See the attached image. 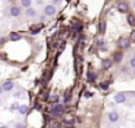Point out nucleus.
Here are the masks:
<instances>
[{
    "label": "nucleus",
    "mask_w": 135,
    "mask_h": 128,
    "mask_svg": "<svg viewBox=\"0 0 135 128\" xmlns=\"http://www.w3.org/2000/svg\"><path fill=\"white\" fill-rule=\"evenodd\" d=\"M31 4H32L31 0H21V1H20V5H21L23 7H26V8H30V7H31Z\"/></svg>",
    "instance_id": "2eb2a0df"
},
{
    "label": "nucleus",
    "mask_w": 135,
    "mask_h": 128,
    "mask_svg": "<svg viewBox=\"0 0 135 128\" xmlns=\"http://www.w3.org/2000/svg\"><path fill=\"white\" fill-rule=\"evenodd\" d=\"M134 57H135V53H134Z\"/></svg>",
    "instance_id": "e433bc0d"
},
{
    "label": "nucleus",
    "mask_w": 135,
    "mask_h": 128,
    "mask_svg": "<svg viewBox=\"0 0 135 128\" xmlns=\"http://www.w3.org/2000/svg\"><path fill=\"white\" fill-rule=\"evenodd\" d=\"M44 12H45L46 16H53V14H56L57 10H56V6H53L52 4H50V5H46L44 7Z\"/></svg>",
    "instance_id": "f03ea898"
},
{
    "label": "nucleus",
    "mask_w": 135,
    "mask_h": 128,
    "mask_svg": "<svg viewBox=\"0 0 135 128\" xmlns=\"http://www.w3.org/2000/svg\"><path fill=\"white\" fill-rule=\"evenodd\" d=\"M10 39H11L12 42H18V40L21 39V36H20L19 33H17V32H12V33L10 34Z\"/></svg>",
    "instance_id": "9d476101"
},
{
    "label": "nucleus",
    "mask_w": 135,
    "mask_h": 128,
    "mask_svg": "<svg viewBox=\"0 0 135 128\" xmlns=\"http://www.w3.org/2000/svg\"><path fill=\"white\" fill-rule=\"evenodd\" d=\"M72 30H75V31H81V30H82V25L76 23V24L72 25Z\"/></svg>",
    "instance_id": "dca6fc26"
},
{
    "label": "nucleus",
    "mask_w": 135,
    "mask_h": 128,
    "mask_svg": "<svg viewBox=\"0 0 135 128\" xmlns=\"http://www.w3.org/2000/svg\"><path fill=\"white\" fill-rule=\"evenodd\" d=\"M129 63H130V66L135 69V57H133V58L130 59V62H129Z\"/></svg>",
    "instance_id": "b1692460"
},
{
    "label": "nucleus",
    "mask_w": 135,
    "mask_h": 128,
    "mask_svg": "<svg viewBox=\"0 0 135 128\" xmlns=\"http://www.w3.org/2000/svg\"><path fill=\"white\" fill-rule=\"evenodd\" d=\"M132 39H134V40H135V31L132 32Z\"/></svg>",
    "instance_id": "c85d7f7f"
},
{
    "label": "nucleus",
    "mask_w": 135,
    "mask_h": 128,
    "mask_svg": "<svg viewBox=\"0 0 135 128\" xmlns=\"http://www.w3.org/2000/svg\"><path fill=\"white\" fill-rule=\"evenodd\" d=\"M111 65H113V63H111V61L110 59H103L102 61V68L103 69H109V68H111Z\"/></svg>",
    "instance_id": "9b49d317"
},
{
    "label": "nucleus",
    "mask_w": 135,
    "mask_h": 128,
    "mask_svg": "<svg viewBox=\"0 0 135 128\" xmlns=\"http://www.w3.org/2000/svg\"><path fill=\"white\" fill-rule=\"evenodd\" d=\"M0 128H8V126H0Z\"/></svg>",
    "instance_id": "f704fd0d"
},
{
    "label": "nucleus",
    "mask_w": 135,
    "mask_h": 128,
    "mask_svg": "<svg viewBox=\"0 0 135 128\" xmlns=\"http://www.w3.org/2000/svg\"><path fill=\"white\" fill-rule=\"evenodd\" d=\"M119 117H120V116H119V113L115 112V110H111V112L108 114V119H109L110 122H117Z\"/></svg>",
    "instance_id": "20e7f679"
},
{
    "label": "nucleus",
    "mask_w": 135,
    "mask_h": 128,
    "mask_svg": "<svg viewBox=\"0 0 135 128\" xmlns=\"http://www.w3.org/2000/svg\"><path fill=\"white\" fill-rule=\"evenodd\" d=\"M19 96H20V93H16L14 94V97H19Z\"/></svg>",
    "instance_id": "c756f323"
},
{
    "label": "nucleus",
    "mask_w": 135,
    "mask_h": 128,
    "mask_svg": "<svg viewBox=\"0 0 135 128\" xmlns=\"http://www.w3.org/2000/svg\"><path fill=\"white\" fill-rule=\"evenodd\" d=\"M40 27H42V26H39L38 29H36V30H33V31L31 32V33H32V34H37V33L39 32V30H40Z\"/></svg>",
    "instance_id": "bb28decb"
},
{
    "label": "nucleus",
    "mask_w": 135,
    "mask_h": 128,
    "mask_svg": "<svg viewBox=\"0 0 135 128\" xmlns=\"http://www.w3.org/2000/svg\"><path fill=\"white\" fill-rule=\"evenodd\" d=\"M134 7H135V1H134Z\"/></svg>",
    "instance_id": "c9c22d12"
},
{
    "label": "nucleus",
    "mask_w": 135,
    "mask_h": 128,
    "mask_svg": "<svg viewBox=\"0 0 135 128\" xmlns=\"http://www.w3.org/2000/svg\"><path fill=\"white\" fill-rule=\"evenodd\" d=\"M2 91H4V90H2V87H1V85H0V94H1V93H2Z\"/></svg>",
    "instance_id": "72a5a7b5"
},
{
    "label": "nucleus",
    "mask_w": 135,
    "mask_h": 128,
    "mask_svg": "<svg viewBox=\"0 0 135 128\" xmlns=\"http://www.w3.org/2000/svg\"><path fill=\"white\" fill-rule=\"evenodd\" d=\"M97 45H99L100 48H103V45H104V40H103V39H100V40H97Z\"/></svg>",
    "instance_id": "5701e85b"
},
{
    "label": "nucleus",
    "mask_w": 135,
    "mask_h": 128,
    "mask_svg": "<svg viewBox=\"0 0 135 128\" xmlns=\"http://www.w3.org/2000/svg\"><path fill=\"white\" fill-rule=\"evenodd\" d=\"M104 31H105V23L102 21V23H100V32L103 33Z\"/></svg>",
    "instance_id": "6ab92c4d"
},
{
    "label": "nucleus",
    "mask_w": 135,
    "mask_h": 128,
    "mask_svg": "<svg viewBox=\"0 0 135 128\" xmlns=\"http://www.w3.org/2000/svg\"><path fill=\"white\" fill-rule=\"evenodd\" d=\"M90 96H91L90 93H85V97H90Z\"/></svg>",
    "instance_id": "7c9ffc66"
},
{
    "label": "nucleus",
    "mask_w": 135,
    "mask_h": 128,
    "mask_svg": "<svg viewBox=\"0 0 135 128\" xmlns=\"http://www.w3.org/2000/svg\"><path fill=\"white\" fill-rule=\"evenodd\" d=\"M39 108H40V106H39V104H37V103H36V109H39Z\"/></svg>",
    "instance_id": "473e14b6"
},
{
    "label": "nucleus",
    "mask_w": 135,
    "mask_h": 128,
    "mask_svg": "<svg viewBox=\"0 0 135 128\" xmlns=\"http://www.w3.org/2000/svg\"><path fill=\"white\" fill-rule=\"evenodd\" d=\"M117 10L120 12H127L128 10V5L126 2H117Z\"/></svg>",
    "instance_id": "6e6552de"
},
{
    "label": "nucleus",
    "mask_w": 135,
    "mask_h": 128,
    "mask_svg": "<svg viewBox=\"0 0 135 128\" xmlns=\"http://www.w3.org/2000/svg\"><path fill=\"white\" fill-rule=\"evenodd\" d=\"M108 87H109L108 82H103V83H101V88H102V89H108Z\"/></svg>",
    "instance_id": "412c9836"
},
{
    "label": "nucleus",
    "mask_w": 135,
    "mask_h": 128,
    "mask_svg": "<svg viewBox=\"0 0 135 128\" xmlns=\"http://www.w3.org/2000/svg\"><path fill=\"white\" fill-rule=\"evenodd\" d=\"M40 20H45V16H42L40 17Z\"/></svg>",
    "instance_id": "2f4dec72"
},
{
    "label": "nucleus",
    "mask_w": 135,
    "mask_h": 128,
    "mask_svg": "<svg viewBox=\"0 0 135 128\" xmlns=\"http://www.w3.org/2000/svg\"><path fill=\"white\" fill-rule=\"evenodd\" d=\"M19 107H20V106H19V104H18V102L16 101V102H13V103H12V106H11V110H12V112H13V110H16V109L18 110V109H19Z\"/></svg>",
    "instance_id": "a211bd4d"
},
{
    "label": "nucleus",
    "mask_w": 135,
    "mask_h": 128,
    "mask_svg": "<svg viewBox=\"0 0 135 128\" xmlns=\"http://www.w3.org/2000/svg\"><path fill=\"white\" fill-rule=\"evenodd\" d=\"M52 127H53V128H62V127H61V125H59L58 122H53Z\"/></svg>",
    "instance_id": "a878e982"
},
{
    "label": "nucleus",
    "mask_w": 135,
    "mask_h": 128,
    "mask_svg": "<svg viewBox=\"0 0 135 128\" xmlns=\"http://www.w3.org/2000/svg\"><path fill=\"white\" fill-rule=\"evenodd\" d=\"M10 14L11 17H19L20 16V8L18 6H12L10 10Z\"/></svg>",
    "instance_id": "39448f33"
},
{
    "label": "nucleus",
    "mask_w": 135,
    "mask_h": 128,
    "mask_svg": "<svg viewBox=\"0 0 135 128\" xmlns=\"http://www.w3.org/2000/svg\"><path fill=\"white\" fill-rule=\"evenodd\" d=\"M122 59H123V53H122V52H116L115 56H114V61H115L116 63H120Z\"/></svg>",
    "instance_id": "4468645a"
},
{
    "label": "nucleus",
    "mask_w": 135,
    "mask_h": 128,
    "mask_svg": "<svg viewBox=\"0 0 135 128\" xmlns=\"http://www.w3.org/2000/svg\"><path fill=\"white\" fill-rule=\"evenodd\" d=\"M64 109H65V107L63 106V104H58V103H56L53 107H52V115L53 116H58V115H61L63 112H64Z\"/></svg>",
    "instance_id": "f257e3e1"
},
{
    "label": "nucleus",
    "mask_w": 135,
    "mask_h": 128,
    "mask_svg": "<svg viewBox=\"0 0 135 128\" xmlns=\"http://www.w3.org/2000/svg\"><path fill=\"white\" fill-rule=\"evenodd\" d=\"M18 112H19V114H21V115H25V114L29 112V107H27L26 104H23V106H20V107H19Z\"/></svg>",
    "instance_id": "ddd939ff"
},
{
    "label": "nucleus",
    "mask_w": 135,
    "mask_h": 128,
    "mask_svg": "<svg viewBox=\"0 0 135 128\" xmlns=\"http://www.w3.org/2000/svg\"><path fill=\"white\" fill-rule=\"evenodd\" d=\"M2 90L4 91H11L12 89H13V87H14V84H13V82H11V81H7V82H5L2 85Z\"/></svg>",
    "instance_id": "423d86ee"
},
{
    "label": "nucleus",
    "mask_w": 135,
    "mask_h": 128,
    "mask_svg": "<svg viewBox=\"0 0 135 128\" xmlns=\"http://www.w3.org/2000/svg\"><path fill=\"white\" fill-rule=\"evenodd\" d=\"M87 77H88L89 82H94V80H95V75H94L93 72H88V74H87Z\"/></svg>",
    "instance_id": "f3484780"
},
{
    "label": "nucleus",
    "mask_w": 135,
    "mask_h": 128,
    "mask_svg": "<svg viewBox=\"0 0 135 128\" xmlns=\"http://www.w3.org/2000/svg\"><path fill=\"white\" fill-rule=\"evenodd\" d=\"M50 101H51V102H57V101H58V97H57V96H52V97L50 98Z\"/></svg>",
    "instance_id": "393cba45"
},
{
    "label": "nucleus",
    "mask_w": 135,
    "mask_h": 128,
    "mask_svg": "<svg viewBox=\"0 0 135 128\" xmlns=\"http://www.w3.org/2000/svg\"><path fill=\"white\" fill-rule=\"evenodd\" d=\"M14 128H25V126H24V123L18 122V123H16V125H14Z\"/></svg>",
    "instance_id": "4be33fe9"
},
{
    "label": "nucleus",
    "mask_w": 135,
    "mask_h": 128,
    "mask_svg": "<svg viewBox=\"0 0 135 128\" xmlns=\"http://www.w3.org/2000/svg\"><path fill=\"white\" fill-rule=\"evenodd\" d=\"M58 4H61V0H53L52 1V5L55 6V5H58Z\"/></svg>",
    "instance_id": "cd10ccee"
},
{
    "label": "nucleus",
    "mask_w": 135,
    "mask_h": 128,
    "mask_svg": "<svg viewBox=\"0 0 135 128\" xmlns=\"http://www.w3.org/2000/svg\"><path fill=\"white\" fill-rule=\"evenodd\" d=\"M130 45V39L129 38H121L120 42H119V46L121 49H126Z\"/></svg>",
    "instance_id": "7ed1b4c3"
},
{
    "label": "nucleus",
    "mask_w": 135,
    "mask_h": 128,
    "mask_svg": "<svg viewBox=\"0 0 135 128\" xmlns=\"http://www.w3.org/2000/svg\"><path fill=\"white\" fill-rule=\"evenodd\" d=\"M126 101V95L123 93H119L115 95V102L116 103H123Z\"/></svg>",
    "instance_id": "0eeeda50"
},
{
    "label": "nucleus",
    "mask_w": 135,
    "mask_h": 128,
    "mask_svg": "<svg viewBox=\"0 0 135 128\" xmlns=\"http://www.w3.org/2000/svg\"><path fill=\"white\" fill-rule=\"evenodd\" d=\"M64 101H65V103H67V102H69V101H70V93H69V91H68L67 94H65V95H64Z\"/></svg>",
    "instance_id": "aec40b11"
},
{
    "label": "nucleus",
    "mask_w": 135,
    "mask_h": 128,
    "mask_svg": "<svg viewBox=\"0 0 135 128\" xmlns=\"http://www.w3.org/2000/svg\"><path fill=\"white\" fill-rule=\"evenodd\" d=\"M0 102H1V100H0Z\"/></svg>",
    "instance_id": "4c0bfd02"
},
{
    "label": "nucleus",
    "mask_w": 135,
    "mask_h": 128,
    "mask_svg": "<svg viewBox=\"0 0 135 128\" xmlns=\"http://www.w3.org/2000/svg\"><path fill=\"white\" fill-rule=\"evenodd\" d=\"M26 16L29 18H33L37 16V11L34 10L33 7H30V8H26Z\"/></svg>",
    "instance_id": "1a4fd4ad"
},
{
    "label": "nucleus",
    "mask_w": 135,
    "mask_h": 128,
    "mask_svg": "<svg viewBox=\"0 0 135 128\" xmlns=\"http://www.w3.org/2000/svg\"><path fill=\"white\" fill-rule=\"evenodd\" d=\"M127 21L130 26H135V16L134 14H128L127 16Z\"/></svg>",
    "instance_id": "f8f14e48"
}]
</instances>
